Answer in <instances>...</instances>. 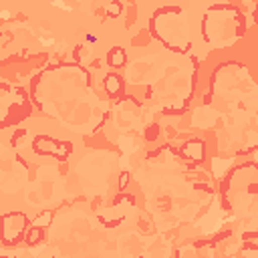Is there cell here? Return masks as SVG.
<instances>
[{
	"label": "cell",
	"mask_w": 258,
	"mask_h": 258,
	"mask_svg": "<svg viewBox=\"0 0 258 258\" xmlns=\"http://www.w3.org/2000/svg\"><path fill=\"white\" fill-rule=\"evenodd\" d=\"M103 89H105L107 97L119 99V97L123 95V91H125V85H123V79H121L119 75L111 73V75H107V77L103 79Z\"/></svg>",
	"instance_id": "obj_7"
},
{
	"label": "cell",
	"mask_w": 258,
	"mask_h": 258,
	"mask_svg": "<svg viewBox=\"0 0 258 258\" xmlns=\"http://www.w3.org/2000/svg\"><path fill=\"white\" fill-rule=\"evenodd\" d=\"M42 240H44V230L38 228V226H28V230H26V234H24V242H26L28 246H36V244H40Z\"/></svg>",
	"instance_id": "obj_9"
},
{
	"label": "cell",
	"mask_w": 258,
	"mask_h": 258,
	"mask_svg": "<svg viewBox=\"0 0 258 258\" xmlns=\"http://www.w3.org/2000/svg\"><path fill=\"white\" fill-rule=\"evenodd\" d=\"M0 258H16V256H14V254H8V252H2V250H0Z\"/></svg>",
	"instance_id": "obj_13"
},
{
	"label": "cell",
	"mask_w": 258,
	"mask_h": 258,
	"mask_svg": "<svg viewBox=\"0 0 258 258\" xmlns=\"http://www.w3.org/2000/svg\"><path fill=\"white\" fill-rule=\"evenodd\" d=\"M28 230V216L24 212H8L0 218V242L6 248H14L24 240Z\"/></svg>",
	"instance_id": "obj_4"
},
{
	"label": "cell",
	"mask_w": 258,
	"mask_h": 258,
	"mask_svg": "<svg viewBox=\"0 0 258 258\" xmlns=\"http://www.w3.org/2000/svg\"><path fill=\"white\" fill-rule=\"evenodd\" d=\"M179 157L191 163H202L206 159V143L202 139H187L179 147Z\"/></svg>",
	"instance_id": "obj_6"
},
{
	"label": "cell",
	"mask_w": 258,
	"mask_h": 258,
	"mask_svg": "<svg viewBox=\"0 0 258 258\" xmlns=\"http://www.w3.org/2000/svg\"><path fill=\"white\" fill-rule=\"evenodd\" d=\"M105 58H107V64L111 69H123L125 62H127V52H125L123 46H113V48H109Z\"/></svg>",
	"instance_id": "obj_8"
},
{
	"label": "cell",
	"mask_w": 258,
	"mask_h": 258,
	"mask_svg": "<svg viewBox=\"0 0 258 258\" xmlns=\"http://www.w3.org/2000/svg\"><path fill=\"white\" fill-rule=\"evenodd\" d=\"M121 10H123V6H121L119 2H113V4H107V16H111V18H115V16H119V14H121Z\"/></svg>",
	"instance_id": "obj_10"
},
{
	"label": "cell",
	"mask_w": 258,
	"mask_h": 258,
	"mask_svg": "<svg viewBox=\"0 0 258 258\" xmlns=\"http://www.w3.org/2000/svg\"><path fill=\"white\" fill-rule=\"evenodd\" d=\"M127 181H129V173L123 171V173H121V179H119V189H125V187H127Z\"/></svg>",
	"instance_id": "obj_12"
},
{
	"label": "cell",
	"mask_w": 258,
	"mask_h": 258,
	"mask_svg": "<svg viewBox=\"0 0 258 258\" xmlns=\"http://www.w3.org/2000/svg\"><path fill=\"white\" fill-rule=\"evenodd\" d=\"M0 38H2V30H0Z\"/></svg>",
	"instance_id": "obj_14"
},
{
	"label": "cell",
	"mask_w": 258,
	"mask_h": 258,
	"mask_svg": "<svg viewBox=\"0 0 258 258\" xmlns=\"http://www.w3.org/2000/svg\"><path fill=\"white\" fill-rule=\"evenodd\" d=\"M258 167L254 161H246L234 167L222 183V204L230 212H250L258 194Z\"/></svg>",
	"instance_id": "obj_3"
},
{
	"label": "cell",
	"mask_w": 258,
	"mask_h": 258,
	"mask_svg": "<svg viewBox=\"0 0 258 258\" xmlns=\"http://www.w3.org/2000/svg\"><path fill=\"white\" fill-rule=\"evenodd\" d=\"M42 222H50V212H42L34 222H32V226H38V228H42Z\"/></svg>",
	"instance_id": "obj_11"
},
{
	"label": "cell",
	"mask_w": 258,
	"mask_h": 258,
	"mask_svg": "<svg viewBox=\"0 0 258 258\" xmlns=\"http://www.w3.org/2000/svg\"><path fill=\"white\" fill-rule=\"evenodd\" d=\"M32 149L38 155H50V157H56V159H64L71 153V143L52 139L48 135H36L32 139Z\"/></svg>",
	"instance_id": "obj_5"
},
{
	"label": "cell",
	"mask_w": 258,
	"mask_h": 258,
	"mask_svg": "<svg viewBox=\"0 0 258 258\" xmlns=\"http://www.w3.org/2000/svg\"><path fill=\"white\" fill-rule=\"evenodd\" d=\"M200 34L212 48L232 46L246 34V16L232 4H214L202 16Z\"/></svg>",
	"instance_id": "obj_1"
},
{
	"label": "cell",
	"mask_w": 258,
	"mask_h": 258,
	"mask_svg": "<svg viewBox=\"0 0 258 258\" xmlns=\"http://www.w3.org/2000/svg\"><path fill=\"white\" fill-rule=\"evenodd\" d=\"M191 18L179 6H163L149 20V30L171 52H187L194 46Z\"/></svg>",
	"instance_id": "obj_2"
}]
</instances>
